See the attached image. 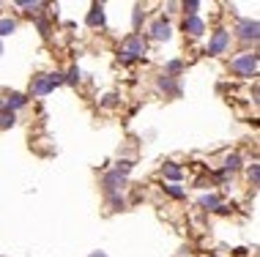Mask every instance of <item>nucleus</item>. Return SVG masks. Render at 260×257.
<instances>
[{"label":"nucleus","instance_id":"nucleus-9","mask_svg":"<svg viewBox=\"0 0 260 257\" xmlns=\"http://www.w3.org/2000/svg\"><path fill=\"white\" fill-rule=\"evenodd\" d=\"M156 85L162 88L164 93H170V96H178V93H181V91H178V85H176V79L167 77V74H162V77L156 79Z\"/></svg>","mask_w":260,"mask_h":257},{"label":"nucleus","instance_id":"nucleus-25","mask_svg":"<svg viewBox=\"0 0 260 257\" xmlns=\"http://www.w3.org/2000/svg\"><path fill=\"white\" fill-rule=\"evenodd\" d=\"M0 52H3V44H0Z\"/></svg>","mask_w":260,"mask_h":257},{"label":"nucleus","instance_id":"nucleus-18","mask_svg":"<svg viewBox=\"0 0 260 257\" xmlns=\"http://www.w3.org/2000/svg\"><path fill=\"white\" fill-rule=\"evenodd\" d=\"M181 60H170V63L167 66H164V74H167V77H172V74H178V71H181Z\"/></svg>","mask_w":260,"mask_h":257},{"label":"nucleus","instance_id":"nucleus-24","mask_svg":"<svg viewBox=\"0 0 260 257\" xmlns=\"http://www.w3.org/2000/svg\"><path fill=\"white\" fill-rule=\"evenodd\" d=\"M88 257H107L104 252H93V254H88Z\"/></svg>","mask_w":260,"mask_h":257},{"label":"nucleus","instance_id":"nucleus-5","mask_svg":"<svg viewBox=\"0 0 260 257\" xmlns=\"http://www.w3.org/2000/svg\"><path fill=\"white\" fill-rule=\"evenodd\" d=\"M236 33L244 41H257V19H238Z\"/></svg>","mask_w":260,"mask_h":257},{"label":"nucleus","instance_id":"nucleus-3","mask_svg":"<svg viewBox=\"0 0 260 257\" xmlns=\"http://www.w3.org/2000/svg\"><path fill=\"white\" fill-rule=\"evenodd\" d=\"M143 55H145L143 36H137V33L126 36V41L121 44V60H135V58H143Z\"/></svg>","mask_w":260,"mask_h":257},{"label":"nucleus","instance_id":"nucleus-19","mask_svg":"<svg viewBox=\"0 0 260 257\" xmlns=\"http://www.w3.org/2000/svg\"><path fill=\"white\" fill-rule=\"evenodd\" d=\"M249 181H252V186H257V181H260V167L257 164L249 167Z\"/></svg>","mask_w":260,"mask_h":257},{"label":"nucleus","instance_id":"nucleus-6","mask_svg":"<svg viewBox=\"0 0 260 257\" xmlns=\"http://www.w3.org/2000/svg\"><path fill=\"white\" fill-rule=\"evenodd\" d=\"M102 184H104V192H107V194H118V192L123 189L126 178H123V175H118V173H107Z\"/></svg>","mask_w":260,"mask_h":257},{"label":"nucleus","instance_id":"nucleus-21","mask_svg":"<svg viewBox=\"0 0 260 257\" xmlns=\"http://www.w3.org/2000/svg\"><path fill=\"white\" fill-rule=\"evenodd\" d=\"M164 192H167L170 197H184V189H178V186H164Z\"/></svg>","mask_w":260,"mask_h":257},{"label":"nucleus","instance_id":"nucleus-26","mask_svg":"<svg viewBox=\"0 0 260 257\" xmlns=\"http://www.w3.org/2000/svg\"><path fill=\"white\" fill-rule=\"evenodd\" d=\"M211 257H216V254H211Z\"/></svg>","mask_w":260,"mask_h":257},{"label":"nucleus","instance_id":"nucleus-20","mask_svg":"<svg viewBox=\"0 0 260 257\" xmlns=\"http://www.w3.org/2000/svg\"><path fill=\"white\" fill-rule=\"evenodd\" d=\"M129 170H132V161H118V167H115L118 175H123V178H126V173H129Z\"/></svg>","mask_w":260,"mask_h":257},{"label":"nucleus","instance_id":"nucleus-14","mask_svg":"<svg viewBox=\"0 0 260 257\" xmlns=\"http://www.w3.org/2000/svg\"><path fill=\"white\" fill-rule=\"evenodd\" d=\"M17 123V115L11 110H0V128H11Z\"/></svg>","mask_w":260,"mask_h":257},{"label":"nucleus","instance_id":"nucleus-11","mask_svg":"<svg viewBox=\"0 0 260 257\" xmlns=\"http://www.w3.org/2000/svg\"><path fill=\"white\" fill-rule=\"evenodd\" d=\"M88 25H91V28H102V25H104V11H102V6H93V9H91Z\"/></svg>","mask_w":260,"mask_h":257},{"label":"nucleus","instance_id":"nucleus-15","mask_svg":"<svg viewBox=\"0 0 260 257\" xmlns=\"http://www.w3.org/2000/svg\"><path fill=\"white\" fill-rule=\"evenodd\" d=\"M14 30H17V22H14V19H0V38L9 36V33H14Z\"/></svg>","mask_w":260,"mask_h":257},{"label":"nucleus","instance_id":"nucleus-2","mask_svg":"<svg viewBox=\"0 0 260 257\" xmlns=\"http://www.w3.org/2000/svg\"><path fill=\"white\" fill-rule=\"evenodd\" d=\"M230 71L238 74V77H255V71H257V55L244 52V55L233 58L230 60Z\"/></svg>","mask_w":260,"mask_h":257},{"label":"nucleus","instance_id":"nucleus-17","mask_svg":"<svg viewBox=\"0 0 260 257\" xmlns=\"http://www.w3.org/2000/svg\"><path fill=\"white\" fill-rule=\"evenodd\" d=\"M63 82H69V85H77L79 82V69H77V66H71V69H69V74L63 77Z\"/></svg>","mask_w":260,"mask_h":257},{"label":"nucleus","instance_id":"nucleus-7","mask_svg":"<svg viewBox=\"0 0 260 257\" xmlns=\"http://www.w3.org/2000/svg\"><path fill=\"white\" fill-rule=\"evenodd\" d=\"M184 30L189 33V36H203L205 25H203V19H200V17H186L184 19Z\"/></svg>","mask_w":260,"mask_h":257},{"label":"nucleus","instance_id":"nucleus-23","mask_svg":"<svg viewBox=\"0 0 260 257\" xmlns=\"http://www.w3.org/2000/svg\"><path fill=\"white\" fill-rule=\"evenodd\" d=\"M140 19H143V9H135V25H140Z\"/></svg>","mask_w":260,"mask_h":257},{"label":"nucleus","instance_id":"nucleus-16","mask_svg":"<svg viewBox=\"0 0 260 257\" xmlns=\"http://www.w3.org/2000/svg\"><path fill=\"white\" fill-rule=\"evenodd\" d=\"M238 167H241V159H238L236 153H233V156H228V159H225V173H236Z\"/></svg>","mask_w":260,"mask_h":257},{"label":"nucleus","instance_id":"nucleus-4","mask_svg":"<svg viewBox=\"0 0 260 257\" xmlns=\"http://www.w3.org/2000/svg\"><path fill=\"white\" fill-rule=\"evenodd\" d=\"M230 47V33L228 30H216L208 41V55H222L225 50Z\"/></svg>","mask_w":260,"mask_h":257},{"label":"nucleus","instance_id":"nucleus-13","mask_svg":"<svg viewBox=\"0 0 260 257\" xmlns=\"http://www.w3.org/2000/svg\"><path fill=\"white\" fill-rule=\"evenodd\" d=\"M200 205L208 208V211H216V208H222V200L216 194H205V197H200Z\"/></svg>","mask_w":260,"mask_h":257},{"label":"nucleus","instance_id":"nucleus-12","mask_svg":"<svg viewBox=\"0 0 260 257\" xmlns=\"http://www.w3.org/2000/svg\"><path fill=\"white\" fill-rule=\"evenodd\" d=\"M25 101H28V99H25L22 93H11L9 101H6V110H11V112H14V110H19V107H25Z\"/></svg>","mask_w":260,"mask_h":257},{"label":"nucleus","instance_id":"nucleus-22","mask_svg":"<svg viewBox=\"0 0 260 257\" xmlns=\"http://www.w3.org/2000/svg\"><path fill=\"white\" fill-rule=\"evenodd\" d=\"M110 202H112V208H123V197H121V194H110Z\"/></svg>","mask_w":260,"mask_h":257},{"label":"nucleus","instance_id":"nucleus-8","mask_svg":"<svg viewBox=\"0 0 260 257\" xmlns=\"http://www.w3.org/2000/svg\"><path fill=\"white\" fill-rule=\"evenodd\" d=\"M151 36L159 38V41H167L170 38V25L164 22V19H156V22L151 25Z\"/></svg>","mask_w":260,"mask_h":257},{"label":"nucleus","instance_id":"nucleus-1","mask_svg":"<svg viewBox=\"0 0 260 257\" xmlns=\"http://www.w3.org/2000/svg\"><path fill=\"white\" fill-rule=\"evenodd\" d=\"M61 82H63V74H41V77H33L30 96H47V93H52Z\"/></svg>","mask_w":260,"mask_h":257},{"label":"nucleus","instance_id":"nucleus-10","mask_svg":"<svg viewBox=\"0 0 260 257\" xmlns=\"http://www.w3.org/2000/svg\"><path fill=\"white\" fill-rule=\"evenodd\" d=\"M162 173H164V178H167V181H181V178H184V170L176 164V161H167Z\"/></svg>","mask_w":260,"mask_h":257}]
</instances>
